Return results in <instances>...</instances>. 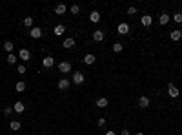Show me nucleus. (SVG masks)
Returning <instances> with one entry per match:
<instances>
[{
	"instance_id": "obj_5",
	"label": "nucleus",
	"mask_w": 182,
	"mask_h": 135,
	"mask_svg": "<svg viewBox=\"0 0 182 135\" xmlns=\"http://www.w3.org/2000/svg\"><path fill=\"white\" fill-rule=\"evenodd\" d=\"M167 93H170V97L177 99L180 91H179V88H175V84H167Z\"/></svg>"
},
{
	"instance_id": "obj_25",
	"label": "nucleus",
	"mask_w": 182,
	"mask_h": 135,
	"mask_svg": "<svg viewBox=\"0 0 182 135\" xmlns=\"http://www.w3.org/2000/svg\"><path fill=\"white\" fill-rule=\"evenodd\" d=\"M24 26H26V28H31V26H33V18L31 17H26L24 18Z\"/></svg>"
},
{
	"instance_id": "obj_23",
	"label": "nucleus",
	"mask_w": 182,
	"mask_h": 135,
	"mask_svg": "<svg viewBox=\"0 0 182 135\" xmlns=\"http://www.w3.org/2000/svg\"><path fill=\"white\" fill-rule=\"evenodd\" d=\"M11 130L13 132H17V130H20V126H22V124H20V120H11Z\"/></svg>"
},
{
	"instance_id": "obj_27",
	"label": "nucleus",
	"mask_w": 182,
	"mask_h": 135,
	"mask_svg": "<svg viewBox=\"0 0 182 135\" xmlns=\"http://www.w3.org/2000/svg\"><path fill=\"white\" fill-rule=\"evenodd\" d=\"M173 20H175L177 24H182V13H175V15H173Z\"/></svg>"
},
{
	"instance_id": "obj_6",
	"label": "nucleus",
	"mask_w": 182,
	"mask_h": 135,
	"mask_svg": "<svg viewBox=\"0 0 182 135\" xmlns=\"http://www.w3.org/2000/svg\"><path fill=\"white\" fill-rule=\"evenodd\" d=\"M138 106L142 108V110H146V108H149V99H147L146 95H142L138 99Z\"/></svg>"
},
{
	"instance_id": "obj_11",
	"label": "nucleus",
	"mask_w": 182,
	"mask_h": 135,
	"mask_svg": "<svg viewBox=\"0 0 182 135\" xmlns=\"http://www.w3.org/2000/svg\"><path fill=\"white\" fill-rule=\"evenodd\" d=\"M62 46H64V48H66V49H71V48H73V46H75V38H73V37H69V38H66V40H64V42H62Z\"/></svg>"
},
{
	"instance_id": "obj_36",
	"label": "nucleus",
	"mask_w": 182,
	"mask_h": 135,
	"mask_svg": "<svg viewBox=\"0 0 182 135\" xmlns=\"http://www.w3.org/2000/svg\"><path fill=\"white\" fill-rule=\"evenodd\" d=\"M180 33H182V28H180Z\"/></svg>"
},
{
	"instance_id": "obj_30",
	"label": "nucleus",
	"mask_w": 182,
	"mask_h": 135,
	"mask_svg": "<svg viewBox=\"0 0 182 135\" xmlns=\"http://www.w3.org/2000/svg\"><path fill=\"white\" fill-rule=\"evenodd\" d=\"M78 11H80V8H78L77 4H75V6H71V13H73V15H78Z\"/></svg>"
},
{
	"instance_id": "obj_14",
	"label": "nucleus",
	"mask_w": 182,
	"mask_h": 135,
	"mask_svg": "<svg viewBox=\"0 0 182 135\" xmlns=\"http://www.w3.org/2000/svg\"><path fill=\"white\" fill-rule=\"evenodd\" d=\"M97 108H107V104H109V102H107V99L106 97H100V99H97Z\"/></svg>"
},
{
	"instance_id": "obj_8",
	"label": "nucleus",
	"mask_w": 182,
	"mask_h": 135,
	"mask_svg": "<svg viewBox=\"0 0 182 135\" xmlns=\"http://www.w3.org/2000/svg\"><path fill=\"white\" fill-rule=\"evenodd\" d=\"M29 37H31V38H40V37H42V29H40V28L29 29Z\"/></svg>"
},
{
	"instance_id": "obj_32",
	"label": "nucleus",
	"mask_w": 182,
	"mask_h": 135,
	"mask_svg": "<svg viewBox=\"0 0 182 135\" xmlns=\"http://www.w3.org/2000/svg\"><path fill=\"white\" fill-rule=\"evenodd\" d=\"M18 73H26V66H24V64L18 66Z\"/></svg>"
},
{
	"instance_id": "obj_17",
	"label": "nucleus",
	"mask_w": 182,
	"mask_h": 135,
	"mask_svg": "<svg viewBox=\"0 0 182 135\" xmlns=\"http://www.w3.org/2000/svg\"><path fill=\"white\" fill-rule=\"evenodd\" d=\"M13 110H15L17 113H24L26 106H24V102H15V104H13Z\"/></svg>"
},
{
	"instance_id": "obj_9",
	"label": "nucleus",
	"mask_w": 182,
	"mask_h": 135,
	"mask_svg": "<svg viewBox=\"0 0 182 135\" xmlns=\"http://www.w3.org/2000/svg\"><path fill=\"white\" fill-rule=\"evenodd\" d=\"M95 60H97V57L93 55V53H87V55L84 57V64H87V66H91V64H95Z\"/></svg>"
},
{
	"instance_id": "obj_22",
	"label": "nucleus",
	"mask_w": 182,
	"mask_h": 135,
	"mask_svg": "<svg viewBox=\"0 0 182 135\" xmlns=\"http://www.w3.org/2000/svg\"><path fill=\"white\" fill-rule=\"evenodd\" d=\"M15 90H17L18 93H22V91H26V82H22V80H20V82H17V86H15Z\"/></svg>"
},
{
	"instance_id": "obj_20",
	"label": "nucleus",
	"mask_w": 182,
	"mask_h": 135,
	"mask_svg": "<svg viewBox=\"0 0 182 135\" xmlns=\"http://www.w3.org/2000/svg\"><path fill=\"white\" fill-rule=\"evenodd\" d=\"M158 22L162 24V26H166L167 22H170V15H166V13H162V15L158 17Z\"/></svg>"
},
{
	"instance_id": "obj_4",
	"label": "nucleus",
	"mask_w": 182,
	"mask_h": 135,
	"mask_svg": "<svg viewBox=\"0 0 182 135\" xmlns=\"http://www.w3.org/2000/svg\"><path fill=\"white\" fill-rule=\"evenodd\" d=\"M117 31H118V35H127V33H129V26H127L126 22H120Z\"/></svg>"
},
{
	"instance_id": "obj_1",
	"label": "nucleus",
	"mask_w": 182,
	"mask_h": 135,
	"mask_svg": "<svg viewBox=\"0 0 182 135\" xmlns=\"http://www.w3.org/2000/svg\"><path fill=\"white\" fill-rule=\"evenodd\" d=\"M84 80H86V77H84L82 71L73 73V82H75V84H84Z\"/></svg>"
},
{
	"instance_id": "obj_24",
	"label": "nucleus",
	"mask_w": 182,
	"mask_h": 135,
	"mask_svg": "<svg viewBox=\"0 0 182 135\" xmlns=\"http://www.w3.org/2000/svg\"><path fill=\"white\" fill-rule=\"evenodd\" d=\"M13 48H15V46H13V42H9V40L4 44V49L8 51V53H13Z\"/></svg>"
},
{
	"instance_id": "obj_7",
	"label": "nucleus",
	"mask_w": 182,
	"mask_h": 135,
	"mask_svg": "<svg viewBox=\"0 0 182 135\" xmlns=\"http://www.w3.org/2000/svg\"><path fill=\"white\" fill-rule=\"evenodd\" d=\"M140 22H142V26H146V28H149V26L153 24V18H151V15H142V18H140Z\"/></svg>"
},
{
	"instance_id": "obj_35",
	"label": "nucleus",
	"mask_w": 182,
	"mask_h": 135,
	"mask_svg": "<svg viewBox=\"0 0 182 135\" xmlns=\"http://www.w3.org/2000/svg\"><path fill=\"white\" fill-rule=\"evenodd\" d=\"M135 135H144V133H142V132H137V133H135Z\"/></svg>"
},
{
	"instance_id": "obj_10",
	"label": "nucleus",
	"mask_w": 182,
	"mask_h": 135,
	"mask_svg": "<svg viewBox=\"0 0 182 135\" xmlns=\"http://www.w3.org/2000/svg\"><path fill=\"white\" fill-rule=\"evenodd\" d=\"M170 37H171V40H173V42H179V40L182 38V33H180V29H173Z\"/></svg>"
},
{
	"instance_id": "obj_18",
	"label": "nucleus",
	"mask_w": 182,
	"mask_h": 135,
	"mask_svg": "<svg viewBox=\"0 0 182 135\" xmlns=\"http://www.w3.org/2000/svg\"><path fill=\"white\" fill-rule=\"evenodd\" d=\"M58 88L60 90H67V88H69V80L67 79H60L58 80Z\"/></svg>"
},
{
	"instance_id": "obj_29",
	"label": "nucleus",
	"mask_w": 182,
	"mask_h": 135,
	"mask_svg": "<svg viewBox=\"0 0 182 135\" xmlns=\"http://www.w3.org/2000/svg\"><path fill=\"white\" fill-rule=\"evenodd\" d=\"M13 113V106H6L4 108V115H11Z\"/></svg>"
},
{
	"instance_id": "obj_3",
	"label": "nucleus",
	"mask_w": 182,
	"mask_h": 135,
	"mask_svg": "<svg viewBox=\"0 0 182 135\" xmlns=\"http://www.w3.org/2000/svg\"><path fill=\"white\" fill-rule=\"evenodd\" d=\"M42 66L44 68H48V70H49V68H53V66H55V58H53V57H44L42 58Z\"/></svg>"
},
{
	"instance_id": "obj_31",
	"label": "nucleus",
	"mask_w": 182,
	"mask_h": 135,
	"mask_svg": "<svg viewBox=\"0 0 182 135\" xmlns=\"http://www.w3.org/2000/svg\"><path fill=\"white\" fill-rule=\"evenodd\" d=\"M127 15H129V17H135V15H137V9H135V8H127Z\"/></svg>"
},
{
	"instance_id": "obj_2",
	"label": "nucleus",
	"mask_w": 182,
	"mask_h": 135,
	"mask_svg": "<svg viewBox=\"0 0 182 135\" xmlns=\"http://www.w3.org/2000/svg\"><path fill=\"white\" fill-rule=\"evenodd\" d=\"M58 70H60V73H69L71 71V62H67V60L60 62L58 64Z\"/></svg>"
},
{
	"instance_id": "obj_16",
	"label": "nucleus",
	"mask_w": 182,
	"mask_h": 135,
	"mask_svg": "<svg viewBox=\"0 0 182 135\" xmlns=\"http://www.w3.org/2000/svg\"><path fill=\"white\" fill-rule=\"evenodd\" d=\"M89 20H91L93 24H97L98 20H100V13H98V11H91V13H89Z\"/></svg>"
},
{
	"instance_id": "obj_19",
	"label": "nucleus",
	"mask_w": 182,
	"mask_h": 135,
	"mask_svg": "<svg viewBox=\"0 0 182 135\" xmlns=\"http://www.w3.org/2000/svg\"><path fill=\"white\" fill-rule=\"evenodd\" d=\"M66 11H67V8H66L64 4H58L57 8H55V13H57V15H64Z\"/></svg>"
},
{
	"instance_id": "obj_12",
	"label": "nucleus",
	"mask_w": 182,
	"mask_h": 135,
	"mask_svg": "<svg viewBox=\"0 0 182 135\" xmlns=\"http://www.w3.org/2000/svg\"><path fill=\"white\" fill-rule=\"evenodd\" d=\"M18 57L22 58V60H29L31 58V53H29V49H20L18 51Z\"/></svg>"
},
{
	"instance_id": "obj_34",
	"label": "nucleus",
	"mask_w": 182,
	"mask_h": 135,
	"mask_svg": "<svg viewBox=\"0 0 182 135\" xmlns=\"http://www.w3.org/2000/svg\"><path fill=\"white\" fill-rule=\"evenodd\" d=\"M106 135H117L115 132H106Z\"/></svg>"
},
{
	"instance_id": "obj_33",
	"label": "nucleus",
	"mask_w": 182,
	"mask_h": 135,
	"mask_svg": "<svg viewBox=\"0 0 182 135\" xmlns=\"http://www.w3.org/2000/svg\"><path fill=\"white\" fill-rule=\"evenodd\" d=\"M122 135H131V132L129 130H122Z\"/></svg>"
},
{
	"instance_id": "obj_13",
	"label": "nucleus",
	"mask_w": 182,
	"mask_h": 135,
	"mask_svg": "<svg viewBox=\"0 0 182 135\" xmlns=\"http://www.w3.org/2000/svg\"><path fill=\"white\" fill-rule=\"evenodd\" d=\"M93 40H97V42H102V40H104V31L97 29L95 33H93Z\"/></svg>"
},
{
	"instance_id": "obj_26",
	"label": "nucleus",
	"mask_w": 182,
	"mask_h": 135,
	"mask_svg": "<svg viewBox=\"0 0 182 135\" xmlns=\"http://www.w3.org/2000/svg\"><path fill=\"white\" fill-rule=\"evenodd\" d=\"M122 48H124V46H122V44H120V42H117V44H113V51H115V53H120V51H122Z\"/></svg>"
},
{
	"instance_id": "obj_21",
	"label": "nucleus",
	"mask_w": 182,
	"mask_h": 135,
	"mask_svg": "<svg viewBox=\"0 0 182 135\" xmlns=\"http://www.w3.org/2000/svg\"><path fill=\"white\" fill-rule=\"evenodd\" d=\"M17 55H15V53H9V55H8V58H6V60H8V64H17Z\"/></svg>"
},
{
	"instance_id": "obj_28",
	"label": "nucleus",
	"mask_w": 182,
	"mask_h": 135,
	"mask_svg": "<svg viewBox=\"0 0 182 135\" xmlns=\"http://www.w3.org/2000/svg\"><path fill=\"white\" fill-rule=\"evenodd\" d=\"M97 126H98V128H104V126H106V119H104V117H98V119H97Z\"/></svg>"
},
{
	"instance_id": "obj_15",
	"label": "nucleus",
	"mask_w": 182,
	"mask_h": 135,
	"mask_svg": "<svg viewBox=\"0 0 182 135\" xmlns=\"http://www.w3.org/2000/svg\"><path fill=\"white\" fill-rule=\"evenodd\" d=\"M53 33H55L57 37H60V35H64V33H66V28H64L62 24H58V26H55V29H53Z\"/></svg>"
}]
</instances>
